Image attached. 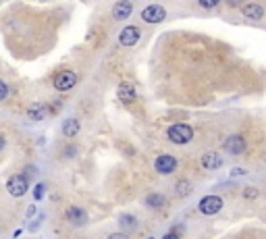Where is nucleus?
Masks as SVG:
<instances>
[{
  "mask_svg": "<svg viewBox=\"0 0 266 239\" xmlns=\"http://www.w3.org/2000/svg\"><path fill=\"white\" fill-rule=\"evenodd\" d=\"M220 164H223V156L216 154V152H208V154L202 156V166L208 168V170H214V168H218Z\"/></svg>",
  "mask_w": 266,
  "mask_h": 239,
  "instance_id": "obj_13",
  "label": "nucleus"
},
{
  "mask_svg": "<svg viewBox=\"0 0 266 239\" xmlns=\"http://www.w3.org/2000/svg\"><path fill=\"white\" fill-rule=\"evenodd\" d=\"M7 96H9V85H7L3 79H0V102H3Z\"/></svg>",
  "mask_w": 266,
  "mask_h": 239,
  "instance_id": "obj_20",
  "label": "nucleus"
},
{
  "mask_svg": "<svg viewBox=\"0 0 266 239\" xmlns=\"http://www.w3.org/2000/svg\"><path fill=\"white\" fill-rule=\"evenodd\" d=\"M154 168H156V173H160V175H171V173L177 170V160L171 154H160L154 160Z\"/></svg>",
  "mask_w": 266,
  "mask_h": 239,
  "instance_id": "obj_7",
  "label": "nucleus"
},
{
  "mask_svg": "<svg viewBox=\"0 0 266 239\" xmlns=\"http://www.w3.org/2000/svg\"><path fill=\"white\" fill-rule=\"evenodd\" d=\"M191 193V183L189 181H179L177 183V195H181V198H185V195Z\"/></svg>",
  "mask_w": 266,
  "mask_h": 239,
  "instance_id": "obj_17",
  "label": "nucleus"
},
{
  "mask_svg": "<svg viewBox=\"0 0 266 239\" xmlns=\"http://www.w3.org/2000/svg\"><path fill=\"white\" fill-rule=\"evenodd\" d=\"M216 5H218V0H216V3H200V7H202V9H212Z\"/></svg>",
  "mask_w": 266,
  "mask_h": 239,
  "instance_id": "obj_23",
  "label": "nucleus"
},
{
  "mask_svg": "<svg viewBox=\"0 0 266 239\" xmlns=\"http://www.w3.org/2000/svg\"><path fill=\"white\" fill-rule=\"evenodd\" d=\"M146 204L154 206V208H160V206H164V198H162L160 193H150L148 198H146Z\"/></svg>",
  "mask_w": 266,
  "mask_h": 239,
  "instance_id": "obj_16",
  "label": "nucleus"
},
{
  "mask_svg": "<svg viewBox=\"0 0 266 239\" xmlns=\"http://www.w3.org/2000/svg\"><path fill=\"white\" fill-rule=\"evenodd\" d=\"M62 133H64L66 138L77 135V133H79V121H77V119H66V121L62 123Z\"/></svg>",
  "mask_w": 266,
  "mask_h": 239,
  "instance_id": "obj_15",
  "label": "nucleus"
},
{
  "mask_svg": "<svg viewBox=\"0 0 266 239\" xmlns=\"http://www.w3.org/2000/svg\"><path fill=\"white\" fill-rule=\"evenodd\" d=\"M140 38H142V31H140V27H136V25H127L121 33H119V42L123 46H136L138 42H140Z\"/></svg>",
  "mask_w": 266,
  "mask_h": 239,
  "instance_id": "obj_8",
  "label": "nucleus"
},
{
  "mask_svg": "<svg viewBox=\"0 0 266 239\" xmlns=\"http://www.w3.org/2000/svg\"><path fill=\"white\" fill-rule=\"evenodd\" d=\"M42 195H44V185L40 183V185L36 187V200H40V198H42Z\"/></svg>",
  "mask_w": 266,
  "mask_h": 239,
  "instance_id": "obj_21",
  "label": "nucleus"
},
{
  "mask_svg": "<svg viewBox=\"0 0 266 239\" xmlns=\"http://www.w3.org/2000/svg\"><path fill=\"white\" fill-rule=\"evenodd\" d=\"M131 11H133V5L127 3V0H123V3H117V5L113 7V17H115L117 21H123V19H127V17L131 15Z\"/></svg>",
  "mask_w": 266,
  "mask_h": 239,
  "instance_id": "obj_12",
  "label": "nucleus"
},
{
  "mask_svg": "<svg viewBox=\"0 0 266 239\" xmlns=\"http://www.w3.org/2000/svg\"><path fill=\"white\" fill-rule=\"evenodd\" d=\"M75 83H77V75L73 71H60L56 77H54V88L58 92H69L75 88Z\"/></svg>",
  "mask_w": 266,
  "mask_h": 239,
  "instance_id": "obj_4",
  "label": "nucleus"
},
{
  "mask_svg": "<svg viewBox=\"0 0 266 239\" xmlns=\"http://www.w3.org/2000/svg\"><path fill=\"white\" fill-rule=\"evenodd\" d=\"M117 96H119L121 102L129 104V102H133V100L138 98V92H136V88H133L131 83H121L119 88H117Z\"/></svg>",
  "mask_w": 266,
  "mask_h": 239,
  "instance_id": "obj_9",
  "label": "nucleus"
},
{
  "mask_svg": "<svg viewBox=\"0 0 266 239\" xmlns=\"http://www.w3.org/2000/svg\"><path fill=\"white\" fill-rule=\"evenodd\" d=\"M108 239H129L125 233H113V235H110Z\"/></svg>",
  "mask_w": 266,
  "mask_h": 239,
  "instance_id": "obj_22",
  "label": "nucleus"
},
{
  "mask_svg": "<svg viewBox=\"0 0 266 239\" xmlns=\"http://www.w3.org/2000/svg\"><path fill=\"white\" fill-rule=\"evenodd\" d=\"M64 219L69 221L71 225H83L87 219H85V212L81 210V208H77V206H71V208H66V212H64Z\"/></svg>",
  "mask_w": 266,
  "mask_h": 239,
  "instance_id": "obj_10",
  "label": "nucleus"
},
{
  "mask_svg": "<svg viewBox=\"0 0 266 239\" xmlns=\"http://www.w3.org/2000/svg\"><path fill=\"white\" fill-rule=\"evenodd\" d=\"M164 17H167V11H164V7H160V5H150V7H146V9L142 11V19L146 21V23H152V25L162 23Z\"/></svg>",
  "mask_w": 266,
  "mask_h": 239,
  "instance_id": "obj_3",
  "label": "nucleus"
},
{
  "mask_svg": "<svg viewBox=\"0 0 266 239\" xmlns=\"http://www.w3.org/2000/svg\"><path fill=\"white\" fill-rule=\"evenodd\" d=\"M29 189V181L25 175H13L9 177L7 181V191L13 195V198H21V195H25Z\"/></svg>",
  "mask_w": 266,
  "mask_h": 239,
  "instance_id": "obj_2",
  "label": "nucleus"
},
{
  "mask_svg": "<svg viewBox=\"0 0 266 239\" xmlns=\"http://www.w3.org/2000/svg\"><path fill=\"white\" fill-rule=\"evenodd\" d=\"M121 225H123V227H136L138 223H136V219H133V216L125 214V216H121Z\"/></svg>",
  "mask_w": 266,
  "mask_h": 239,
  "instance_id": "obj_19",
  "label": "nucleus"
},
{
  "mask_svg": "<svg viewBox=\"0 0 266 239\" xmlns=\"http://www.w3.org/2000/svg\"><path fill=\"white\" fill-rule=\"evenodd\" d=\"M167 138L173 144L183 146V144H189L193 140V129L189 125H185V123H175V125H171L167 129Z\"/></svg>",
  "mask_w": 266,
  "mask_h": 239,
  "instance_id": "obj_1",
  "label": "nucleus"
},
{
  "mask_svg": "<svg viewBox=\"0 0 266 239\" xmlns=\"http://www.w3.org/2000/svg\"><path fill=\"white\" fill-rule=\"evenodd\" d=\"M243 198H246V200H256L258 198V189L256 187H246V189H243Z\"/></svg>",
  "mask_w": 266,
  "mask_h": 239,
  "instance_id": "obj_18",
  "label": "nucleus"
},
{
  "mask_svg": "<svg viewBox=\"0 0 266 239\" xmlns=\"http://www.w3.org/2000/svg\"><path fill=\"white\" fill-rule=\"evenodd\" d=\"M150 239H152V237H150Z\"/></svg>",
  "mask_w": 266,
  "mask_h": 239,
  "instance_id": "obj_26",
  "label": "nucleus"
},
{
  "mask_svg": "<svg viewBox=\"0 0 266 239\" xmlns=\"http://www.w3.org/2000/svg\"><path fill=\"white\" fill-rule=\"evenodd\" d=\"M162 239H179V237H177V235H175V233H167V235H164V237H162Z\"/></svg>",
  "mask_w": 266,
  "mask_h": 239,
  "instance_id": "obj_24",
  "label": "nucleus"
},
{
  "mask_svg": "<svg viewBox=\"0 0 266 239\" xmlns=\"http://www.w3.org/2000/svg\"><path fill=\"white\" fill-rule=\"evenodd\" d=\"M5 146H7V142H5V138H3V135H0V152L5 150Z\"/></svg>",
  "mask_w": 266,
  "mask_h": 239,
  "instance_id": "obj_25",
  "label": "nucleus"
},
{
  "mask_svg": "<svg viewBox=\"0 0 266 239\" xmlns=\"http://www.w3.org/2000/svg\"><path fill=\"white\" fill-rule=\"evenodd\" d=\"M197 208L202 214H216L223 208V198H220V195H206V198L200 200Z\"/></svg>",
  "mask_w": 266,
  "mask_h": 239,
  "instance_id": "obj_5",
  "label": "nucleus"
},
{
  "mask_svg": "<svg viewBox=\"0 0 266 239\" xmlns=\"http://www.w3.org/2000/svg\"><path fill=\"white\" fill-rule=\"evenodd\" d=\"M241 13L243 17H248L252 21H260L264 17V9L260 5H241Z\"/></svg>",
  "mask_w": 266,
  "mask_h": 239,
  "instance_id": "obj_11",
  "label": "nucleus"
},
{
  "mask_svg": "<svg viewBox=\"0 0 266 239\" xmlns=\"http://www.w3.org/2000/svg\"><path fill=\"white\" fill-rule=\"evenodd\" d=\"M223 150H227L233 156H239V154H243V150H246V140L239 133H233L223 142Z\"/></svg>",
  "mask_w": 266,
  "mask_h": 239,
  "instance_id": "obj_6",
  "label": "nucleus"
},
{
  "mask_svg": "<svg viewBox=\"0 0 266 239\" xmlns=\"http://www.w3.org/2000/svg\"><path fill=\"white\" fill-rule=\"evenodd\" d=\"M46 115H48V108L44 104H31L27 108V117L31 121H42V119H46Z\"/></svg>",
  "mask_w": 266,
  "mask_h": 239,
  "instance_id": "obj_14",
  "label": "nucleus"
}]
</instances>
